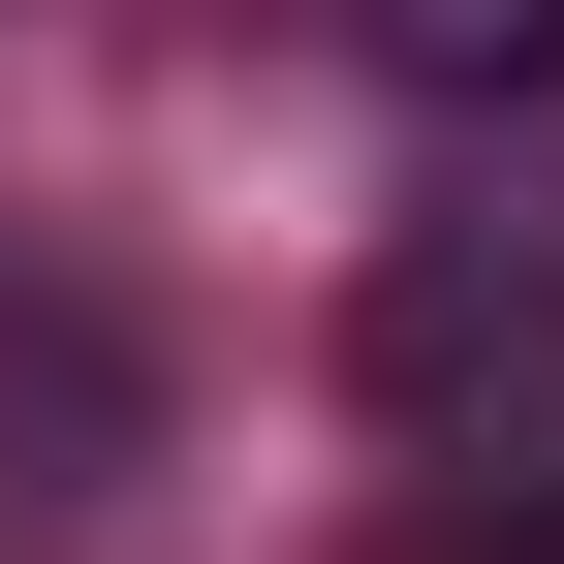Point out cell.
Here are the masks:
<instances>
[{
  "mask_svg": "<svg viewBox=\"0 0 564 564\" xmlns=\"http://www.w3.org/2000/svg\"><path fill=\"white\" fill-rule=\"evenodd\" d=\"M345 377L440 470H564V220H408L377 314H345Z\"/></svg>",
  "mask_w": 564,
  "mask_h": 564,
  "instance_id": "6da1fadb",
  "label": "cell"
},
{
  "mask_svg": "<svg viewBox=\"0 0 564 564\" xmlns=\"http://www.w3.org/2000/svg\"><path fill=\"white\" fill-rule=\"evenodd\" d=\"M408 95H564V0H377Z\"/></svg>",
  "mask_w": 564,
  "mask_h": 564,
  "instance_id": "7a4b0ae2",
  "label": "cell"
}]
</instances>
